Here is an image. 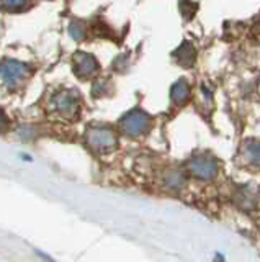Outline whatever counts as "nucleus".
<instances>
[{"label":"nucleus","mask_w":260,"mask_h":262,"mask_svg":"<svg viewBox=\"0 0 260 262\" xmlns=\"http://www.w3.org/2000/svg\"><path fill=\"white\" fill-rule=\"evenodd\" d=\"M180 10H182V15H185L186 18H192V16L195 15V12L198 10V5L197 4L183 2V4H180Z\"/></svg>","instance_id":"14"},{"label":"nucleus","mask_w":260,"mask_h":262,"mask_svg":"<svg viewBox=\"0 0 260 262\" xmlns=\"http://www.w3.org/2000/svg\"><path fill=\"white\" fill-rule=\"evenodd\" d=\"M174 57L177 59V62L180 66H185V68H190L195 62V57H197V53H195V48L190 41H183V43L178 46V49L174 53Z\"/></svg>","instance_id":"8"},{"label":"nucleus","mask_w":260,"mask_h":262,"mask_svg":"<svg viewBox=\"0 0 260 262\" xmlns=\"http://www.w3.org/2000/svg\"><path fill=\"white\" fill-rule=\"evenodd\" d=\"M170 97L177 105H183L190 97V85L185 79L177 80L175 84L170 89Z\"/></svg>","instance_id":"10"},{"label":"nucleus","mask_w":260,"mask_h":262,"mask_svg":"<svg viewBox=\"0 0 260 262\" xmlns=\"http://www.w3.org/2000/svg\"><path fill=\"white\" fill-rule=\"evenodd\" d=\"M30 7L28 2H23V0H9V2H0V8H5V10L10 12H20L23 8Z\"/></svg>","instance_id":"11"},{"label":"nucleus","mask_w":260,"mask_h":262,"mask_svg":"<svg viewBox=\"0 0 260 262\" xmlns=\"http://www.w3.org/2000/svg\"><path fill=\"white\" fill-rule=\"evenodd\" d=\"M166 182L170 188H180L182 184H183V176L180 174L178 170H174V172H170L169 177L166 179Z\"/></svg>","instance_id":"12"},{"label":"nucleus","mask_w":260,"mask_h":262,"mask_svg":"<svg viewBox=\"0 0 260 262\" xmlns=\"http://www.w3.org/2000/svg\"><path fill=\"white\" fill-rule=\"evenodd\" d=\"M120 126L129 136H141L151 128V117L143 110L134 108L121 118Z\"/></svg>","instance_id":"1"},{"label":"nucleus","mask_w":260,"mask_h":262,"mask_svg":"<svg viewBox=\"0 0 260 262\" xmlns=\"http://www.w3.org/2000/svg\"><path fill=\"white\" fill-rule=\"evenodd\" d=\"M72 62H74V72L80 79H87L93 76V74L99 71V62L97 59L88 53H77L72 57Z\"/></svg>","instance_id":"6"},{"label":"nucleus","mask_w":260,"mask_h":262,"mask_svg":"<svg viewBox=\"0 0 260 262\" xmlns=\"http://www.w3.org/2000/svg\"><path fill=\"white\" fill-rule=\"evenodd\" d=\"M30 76V68L18 61H5L0 64V80L7 87H17Z\"/></svg>","instance_id":"3"},{"label":"nucleus","mask_w":260,"mask_h":262,"mask_svg":"<svg viewBox=\"0 0 260 262\" xmlns=\"http://www.w3.org/2000/svg\"><path fill=\"white\" fill-rule=\"evenodd\" d=\"M188 170L195 177L209 180L218 174V162L213 158H208V156H198V158H193L188 162Z\"/></svg>","instance_id":"5"},{"label":"nucleus","mask_w":260,"mask_h":262,"mask_svg":"<svg viewBox=\"0 0 260 262\" xmlns=\"http://www.w3.org/2000/svg\"><path fill=\"white\" fill-rule=\"evenodd\" d=\"M7 128H9V120H7L5 113L0 110V133H2V131H5Z\"/></svg>","instance_id":"15"},{"label":"nucleus","mask_w":260,"mask_h":262,"mask_svg":"<svg viewBox=\"0 0 260 262\" xmlns=\"http://www.w3.org/2000/svg\"><path fill=\"white\" fill-rule=\"evenodd\" d=\"M235 203L244 210H250L257 205V192L254 187H241L239 192L235 193Z\"/></svg>","instance_id":"7"},{"label":"nucleus","mask_w":260,"mask_h":262,"mask_svg":"<svg viewBox=\"0 0 260 262\" xmlns=\"http://www.w3.org/2000/svg\"><path fill=\"white\" fill-rule=\"evenodd\" d=\"M242 158L249 166L260 167V141H247L244 144Z\"/></svg>","instance_id":"9"},{"label":"nucleus","mask_w":260,"mask_h":262,"mask_svg":"<svg viewBox=\"0 0 260 262\" xmlns=\"http://www.w3.org/2000/svg\"><path fill=\"white\" fill-rule=\"evenodd\" d=\"M53 110L64 118H76L79 112V95L72 90H64L53 97Z\"/></svg>","instance_id":"4"},{"label":"nucleus","mask_w":260,"mask_h":262,"mask_svg":"<svg viewBox=\"0 0 260 262\" xmlns=\"http://www.w3.org/2000/svg\"><path fill=\"white\" fill-rule=\"evenodd\" d=\"M85 141L97 152H108V151L115 149V147H116L118 139H116V135L113 133L111 129L92 128L85 135Z\"/></svg>","instance_id":"2"},{"label":"nucleus","mask_w":260,"mask_h":262,"mask_svg":"<svg viewBox=\"0 0 260 262\" xmlns=\"http://www.w3.org/2000/svg\"><path fill=\"white\" fill-rule=\"evenodd\" d=\"M69 33H70V36L74 38V39H84V36H85V27H84L82 23H79V21H72L70 27H69Z\"/></svg>","instance_id":"13"}]
</instances>
